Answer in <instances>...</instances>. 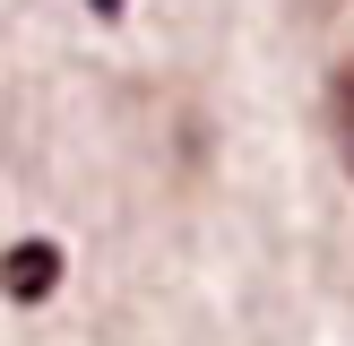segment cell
Returning a JSON list of instances; mask_svg holds the SVG:
<instances>
[{
	"label": "cell",
	"instance_id": "cell-1",
	"mask_svg": "<svg viewBox=\"0 0 354 346\" xmlns=\"http://www.w3.org/2000/svg\"><path fill=\"white\" fill-rule=\"evenodd\" d=\"M61 286V242H9V294L17 303H44V294Z\"/></svg>",
	"mask_w": 354,
	"mask_h": 346
},
{
	"label": "cell",
	"instance_id": "cell-2",
	"mask_svg": "<svg viewBox=\"0 0 354 346\" xmlns=\"http://www.w3.org/2000/svg\"><path fill=\"white\" fill-rule=\"evenodd\" d=\"M328 104H337V147H346V173H354V61L337 69V86H328Z\"/></svg>",
	"mask_w": 354,
	"mask_h": 346
},
{
	"label": "cell",
	"instance_id": "cell-3",
	"mask_svg": "<svg viewBox=\"0 0 354 346\" xmlns=\"http://www.w3.org/2000/svg\"><path fill=\"white\" fill-rule=\"evenodd\" d=\"M86 9H95V17H121V0H86Z\"/></svg>",
	"mask_w": 354,
	"mask_h": 346
}]
</instances>
